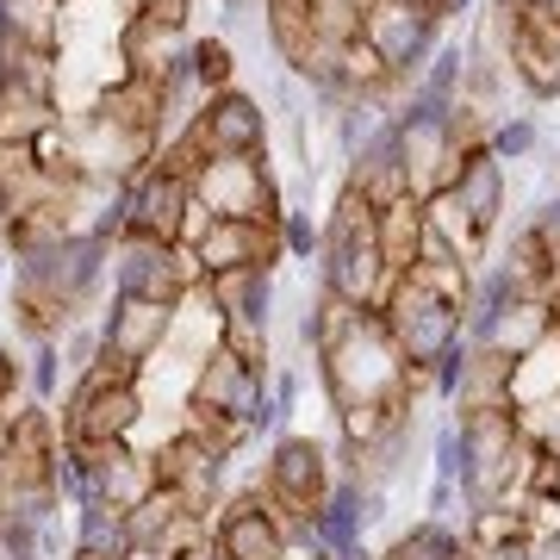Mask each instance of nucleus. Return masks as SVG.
Wrapping results in <instances>:
<instances>
[{"label": "nucleus", "instance_id": "9", "mask_svg": "<svg viewBox=\"0 0 560 560\" xmlns=\"http://www.w3.org/2000/svg\"><path fill=\"white\" fill-rule=\"evenodd\" d=\"M200 287V268H194V256L187 249H175V243H156V237H131L125 231L119 243H113V293L119 300H150V305H175Z\"/></svg>", "mask_w": 560, "mask_h": 560}, {"label": "nucleus", "instance_id": "18", "mask_svg": "<svg viewBox=\"0 0 560 560\" xmlns=\"http://www.w3.org/2000/svg\"><path fill=\"white\" fill-rule=\"evenodd\" d=\"M168 330H175V305L119 300L113 293V305H106V318H101V342H106L101 361H119L125 374H143V361L168 342Z\"/></svg>", "mask_w": 560, "mask_h": 560}, {"label": "nucleus", "instance_id": "12", "mask_svg": "<svg viewBox=\"0 0 560 560\" xmlns=\"http://www.w3.org/2000/svg\"><path fill=\"white\" fill-rule=\"evenodd\" d=\"M194 200H200V212L212 206V219H268V224L287 219L280 187L268 175V156L261 162H200L194 168Z\"/></svg>", "mask_w": 560, "mask_h": 560}, {"label": "nucleus", "instance_id": "3", "mask_svg": "<svg viewBox=\"0 0 560 560\" xmlns=\"http://www.w3.org/2000/svg\"><path fill=\"white\" fill-rule=\"evenodd\" d=\"M324 287L318 293H330L337 305H381L386 293V256H381V206L361 194L355 180L337 194V206H330V219H324Z\"/></svg>", "mask_w": 560, "mask_h": 560}, {"label": "nucleus", "instance_id": "24", "mask_svg": "<svg viewBox=\"0 0 560 560\" xmlns=\"http://www.w3.org/2000/svg\"><path fill=\"white\" fill-rule=\"evenodd\" d=\"M69 555L75 560H131V529H125L119 504H81Z\"/></svg>", "mask_w": 560, "mask_h": 560}, {"label": "nucleus", "instance_id": "40", "mask_svg": "<svg viewBox=\"0 0 560 560\" xmlns=\"http://www.w3.org/2000/svg\"><path fill=\"white\" fill-rule=\"evenodd\" d=\"M517 13H536V20H560V0H517Z\"/></svg>", "mask_w": 560, "mask_h": 560}, {"label": "nucleus", "instance_id": "6", "mask_svg": "<svg viewBox=\"0 0 560 560\" xmlns=\"http://www.w3.org/2000/svg\"><path fill=\"white\" fill-rule=\"evenodd\" d=\"M399 125V150H405V180H411V194L430 200L436 187H448L455 175V156H460V106H436L411 94L405 113H393Z\"/></svg>", "mask_w": 560, "mask_h": 560}, {"label": "nucleus", "instance_id": "36", "mask_svg": "<svg viewBox=\"0 0 560 560\" xmlns=\"http://www.w3.org/2000/svg\"><path fill=\"white\" fill-rule=\"evenodd\" d=\"M13 393H20V361L0 349V418H13Z\"/></svg>", "mask_w": 560, "mask_h": 560}, {"label": "nucleus", "instance_id": "44", "mask_svg": "<svg viewBox=\"0 0 560 560\" xmlns=\"http://www.w3.org/2000/svg\"><path fill=\"white\" fill-rule=\"evenodd\" d=\"M131 560H162V555H131Z\"/></svg>", "mask_w": 560, "mask_h": 560}, {"label": "nucleus", "instance_id": "39", "mask_svg": "<svg viewBox=\"0 0 560 560\" xmlns=\"http://www.w3.org/2000/svg\"><path fill=\"white\" fill-rule=\"evenodd\" d=\"M455 492H460V486H448V480H436V486H430V517H448V504H455Z\"/></svg>", "mask_w": 560, "mask_h": 560}, {"label": "nucleus", "instance_id": "19", "mask_svg": "<svg viewBox=\"0 0 560 560\" xmlns=\"http://www.w3.org/2000/svg\"><path fill=\"white\" fill-rule=\"evenodd\" d=\"M448 194L460 200V212L474 219L480 237H492L504 219V162L492 156V143L486 138H467L455 156V175H448Z\"/></svg>", "mask_w": 560, "mask_h": 560}, {"label": "nucleus", "instance_id": "10", "mask_svg": "<svg viewBox=\"0 0 560 560\" xmlns=\"http://www.w3.org/2000/svg\"><path fill=\"white\" fill-rule=\"evenodd\" d=\"M460 442H467V480H460V492L474 504H492L499 492H511V467L529 460L517 411H460Z\"/></svg>", "mask_w": 560, "mask_h": 560}, {"label": "nucleus", "instance_id": "17", "mask_svg": "<svg viewBox=\"0 0 560 560\" xmlns=\"http://www.w3.org/2000/svg\"><path fill=\"white\" fill-rule=\"evenodd\" d=\"M187 256H194L200 280L206 275H231V268H275L280 224H268V219H212V212H206L200 237L187 243Z\"/></svg>", "mask_w": 560, "mask_h": 560}, {"label": "nucleus", "instance_id": "7", "mask_svg": "<svg viewBox=\"0 0 560 560\" xmlns=\"http://www.w3.org/2000/svg\"><path fill=\"white\" fill-rule=\"evenodd\" d=\"M131 194V237H156V243H194L200 237V200H194V175L175 168V162H150L143 175L125 180Z\"/></svg>", "mask_w": 560, "mask_h": 560}, {"label": "nucleus", "instance_id": "22", "mask_svg": "<svg viewBox=\"0 0 560 560\" xmlns=\"http://www.w3.org/2000/svg\"><path fill=\"white\" fill-rule=\"evenodd\" d=\"M268 38H275L280 62H287L293 75H305V69L324 57V32H318L312 0H268Z\"/></svg>", "mask_w": 560, "mask_h": 560}, {"label": "nucleus", "instance_id": "5", "mask_svg": "<svg viewBox=\"0 0 560 560\" xmlns=\"http://www.w3.org/2000/svg\"><path fill=\"white\" fill-rule=\"evenodd\" d=\"M355 38L374 50V62H381L393 81H411V75H423L430 57L442 50V20L430 7H418V0H368Z\"/></svg>", "mask_w": 560, "mask_h": 560}, {"label": "nucleus", "instance_id": "28", "mask_svg": "<svg viewBox=\"0 0 560 560\" xmlns=\"http://www.w3.org/2000/svg\"><path fill=\"white\" fill-rule=\"evenodd\" d=\"M231 75H237L231 44H224V38H200V44H194V81H200V94H224Z\"/></svg>", "mask_w": 560, "mask_h": 560}, {"label": "nucleus", "instance_id": "45", "mask_svg": "<svg viewBox=\"0 0 560 560\" xmlns=\"http://www.w3.org/2000/svg\"><path fill=\"white\" fill-rule=\"evenodd\" d=\"M460 560H480V555H474V548H467V555H460Z\"/></svg>", "mask_w": 560, "mask_h": 560}, {"label": "nucleus", "instance_id": "34", "mask_svg": "<svg viewBox=\"0 0 560 560\" xmlns=\"http://www.w3.org/2000/svg\"><path fill=\"white\" fill-rule=\"evenodd\" d=\"M529 231H536L541 256L555 261V275H560V200H548V206H541L536 219H529Z\"/></svg>", "mask_w": 560, "mask_h": 560}, {"label": "nucleus", "instance_id": "43", "mask_svg": "<svg viewBox=\"0 0 560 560\" xmlns=\"http://www.w3.org/2000/svg\"><path fill=\"white\" fill-rule=\"evenodd\" d=\"M418 7H430V13H436V7H442V0H418Z\"/></svg>", "mask_w": 560, "mask_h": 560}, {"label": "nucleus", "instance_id": "15", "mask_svg": "<svg viewBox=\"0 0 560 560\" xmlns=\"http://www.w3.org/2000/svg\"><path fill=\"white\" fill-rule=\"evenodd\" d=\"M330 486H337V474H330V448L312 436H280L275 455H268V474H261V492L280 504V511H318L324 499H330Z\"/></svg>", "mask_w": 560, "mask_h": 560}, {"label": "nucleus", "instance_id": "8", "mask_svg": "<svg viewBox=\"0 0 560 560\" xmlns=\"http://www.w3.org/2000/svg\"><path fill=\"white\" fill-rule=\"evenodd\" d=\"M180 143L200 162H261L268 156V113H261V101L224 88V94H206V106L187 119Z\"/></svg>", "mask_w": 560, "mask_h": 560}, {"label": "nucleus", "instance_id": "11", "mask_svg": "<svg viewBox=\"0 0 560 560\" xmlns=\"http://www.w3.org/2000/svg\"><path fill=\"white\" fill-rule=\"evenodd\" d=\"M143 423V393L138 381H106V374H81L69 405H62V442H125Z\"/></svg>", "mask_w": 560, "mask_h": 560}, {"label": "nucleus", "instance_id": "30", "mask_svg": "<svg viewBox=\"0 0 560 560\" xmlns=\"http://www.w3.org/2000/svg\"><path fill=\"white\" fill-rule=\"evenodd\" d=\"M57 342H62V368H69L75 381L94 368V361H101V349H106V342H101V324H69Z\"/></svg>", "mask_w": 560, "mask_h": 560}, {"label": "nucleus", "instance_id": "33", "mask_svg": "<svg viewBox=\"0 0 560 560\" xmlns=\"http://www.w3.org/2000/svg\"><path fill=\"white\" fill-rule=\"evenodd\" d=\"M486 143H492V156H499V162H517V156H529V150H536V125L511 119V125H499Z\"/></svg>", "mask_w": 560, "mask_h": 560}, {"label": "nucleus", "instance_id": "46", "mask_svg": "<svg viewBox=\"0 0 560 560\" xmlns=\"http://www.w3.org/2000/svg\"><path fill=\"white\" fill-rule=\"evenodd\" d=\"M312 560H330V555H312Z\"/></svg>", "mask_w": 560, "mask_h": 560}, {"label": "nucleus", "instance_id": "13", "mask_svg": "<svg viewBox=\"0 0 560 560\" xmlns=\"http://www.w3.org/2000/svg\"><path fill=\"white\" fill-rule=\"evenodd\" d=\"M119 62H125V75L156 81L168 101H180L187 88H200V81H194V44L180 38V25L143 20V13H131V20H125V32H119Z\"/></svg>", "mask_w": 560, "mask_h": 560}, {"label": "nucleus", "instance_id": "38", "mask_svg": "<svg viewBox=\"0 0 560 560\" xmlns=\"http://www.w3.org/2000/svg\"><path fill=\"white\" fill-rule=\"evenodd\" d=\"M7 448H13V418H0V492H7V480H13V460H7Z\"/></svg>", "mask_w": 560, "mask_h": 560}, {"label": "nucleus", "instance_id": "1", "mask_svg": "<svg viewBox=\"0 0 560 560\" xmlns=\"http://www.w3.org/2000/svg\"><path fill=\"white\" fill-rule=\"evenodd\" d=\"M324 349H318V368H324V393L337 411H355V405H411V386L418 374L405 368L399 342L386 330L381 305H337L324 293Z\"/></svg>", "mask_w": 560, "mask_h": 560}, {"label": "nucleus", "instance_id": "14", "mask_svg": "<svg viewBox=\"0 0 560 560\" xmlns=\"http://www.w3.org/2000/svg\"><path fill=\"white\" fill-rule=\"evenodd\" d=\"M212 555L219 560H287L293 541H287L280 504L268 492H237L231 504H219V517H212Z\"/></svg>", "mask_w": 560, "mask_h": 560}, {"label": "nucleus", "instance_id": "42", "mask_svg": "<svg viewBox=\"0 0 560 560\" xmlns=\"http://www.w3.org/2000/svg\"><path fill=\"white\" fill-rule=\"evenodd\" d=\"M224 13H243V0H224Z\"/></svg>", "mask_w": 560, "mask_h": 560}, {"label": "nucleus", "instance_id": "23", "mask_svg": "<svg viewBox=\"0 0 560 560\" xmlns=\"http://www.w3.org/2000/svg\"><path fill=\"white\" fill-rule=\"evenodd\" d=\"M423 237H430V212H423L418 194L381 206V256H386V275H411L423 261Z\"/></svg>", "mask_w": 560, "mask_h": 560}, {"label": "nucleus", "instance_id": "20", "mask_svg": "<svg viewBox=\"0 0 560 560\" xmlns=\"http://www.w3.org/2000/svg\"><path fill=\"white\" fill-rule=\"evenodd\" d=\"M504 44H511V69L536 101L560 94V20L536 13H504Z\"/></svg>", "mask_w": 560, "mask_h": 560}, {"label": "nucleus", "instance_id": "26", "mask_svg": "<svg viewBox=\"0 0 560 560\" xmlns=\"http://www.w3.org/2000/svg\"><path fill=\"white\" fill-rule=\"evenodd\" d=\"M467 69H474V57H467V50L448 38L436 57H430V69L418 75V88H411V94H423V101H436V106H455V101H460V81H467Z\"/></svg>", "mask_w": 560, "mask_h": 560}, {"label": "nucleus", "instance_id": "29", "mask_svg": "<svg viewBox=\"0 0 560 560\" xmlns=\"http://www.w3.org/2000/svg\"><path fill=\"white\" fill-rule=\"evenodd\" d=\"M25 386H32V405H50V399H57V386H62V342H38V349H32Z\"/></svg>", "mask_w": 560, "mask_h": 560}, {"label": "nucleus", "instance_id": "35", "mask_svg": "<svg viewBox=\"0 0 560 560\" xmlns=\"http://www.w3.org/2000/svg\"><path fill=\"white\" fill-rule=\"evenodd\" d=\"M131 13L162 20V25H187V0H131Z\"/></svg>", "mask_w": 560, "mask_h": 560}, {"label": "nucleus", "instance_id": "37", "mask_svg": "<svg viewBox=\"0 0 560 560\" xmlns=\"http://www.w3.org/2000/svg\"><path fill=\"white\" fill-rule=\"evenodd\" d=\"M293 405H300V374H280V381H275V411L287 418Z\"/></svg>", "mask_w": 560, "mask_h": 560}, {"label": "nucleus", "instance_id": "21", "mask_svg": "<svg viewBox=\"0 0 560 560\" xmlns=\"http://www.w3.org/2000/svg\"><path fill=\"white\" fill-rule=\"evenodd\" d=\"M81 455H88V486H94L88 504H119V511H131L138 499L156 492L150 455H131L125 442H94V448H81Z\"/></svg>", "mask_w": 560, "mask_h": 560}, {"label": "nucleus", "instance_id": "2", "mask_svg": "<svg viewBox=\"0 0 560 560\" xmlns=\"http://www.w3.org/2000/svg\"><path fill=\"white\" fill-rule=\"evenodd\" d=\"M187 411H194L187 423H194L200 436H212L219 448H237L243 436H268L280 423L275 393H268V368H261V361H243L237 349H224L219 337H212V349L200 355V381H194Z\"/></svg>", "mask_w": 560, "mask_h": 560}, {"label": "nucleus", "instance_id": "16", "mask_svg": "<svg viewBox=\"0 0 560 560\" xmlns=\"http://www.w3.org/2000/svg\"><path fill=\"white\" fill-rule=\"evenodd\" d=\"M224 467H231V448H219L212 436H200L194 423H187L180 436H168L156 455H150V474H156V486L180 492V499L194 504V511H206V504L219 499Z\"/></svg>", "mask_w": 560, "mask_h": 560}, {"label": "nucleus", "instance_id": "31", "mask_svg": "<svg viewBox=\"0 0 560 560\" xmlns=\"http://www.w3.org/2000/svg\"><path fill=\"white\" fill-rule=\"evenodd\" d=\"M436 480H448V486L467 480V442H460V418L436 430Z\"/></svg>", "mask_w": 560, "mask_h": 560}, {"label": "nucleus", "instance_id": "4", "mask_svg": "<svg viewBox=\"0 0 560 560\" xmlns=\"http://www.w3.org/2000/svg\"><path fill=\"white\" fill-rule=\"evenodd\" d=\"M381 318H386V330H393V342H399L405 368H411L418 381H430V374H436V361L467 342V312H460L455 300H442L418 268L386 280Z\"/></svg>", "mask_w": 560, "mask_h": 560}, {"label": "nucleus", "instance_id": "32", "mask_svg": "<svg viewBox=\"0 0 560 560\" xmlns=\"http://www.w3.org/2000/svg\"><path fill=\"white\" fill-rule=\"evenodd\" d=\"M280 249H293V256H318L324 249V231L318 224H312V212H287V219H280Z\"/></svg>", "mask_w": 560, "mask_h": 560}, {"label": "nucleus", "instance_id": "41", "mask_svg": "<svg viewBox=\"0 0 560 560\" xmlns=\"http://www.w3.org/2000/svg\"><path fill=\"white\" fill-rule=\"evenodd\" d=\"M467 7H474V0H442V7H436V20L448 25V20H460V13H467Z\"/></svg>", "mask_w": 560, "mask_h": 560}, {"label": "nucleus", "instance_id": "27", "mask_svg": "<svg viewBox=\"0 0 560 560\" xmlns=\"http://www.w3.org/2000/svg\"><path fill=\"white\" fill-rule=\"evenodd\" d=\"M460 555H467V536H455L442 517H423V523L405 529L399 548H393L386 560H460Z\"/></svg>", "mask_w": 560, "mask_h": 560}, {"label": "nucleus", "instance_id": "25", "mask_svg": "<svg viewBox=\"0 0 560 560\" xmlns=\"http://www.w3.org/2000/svg\"><path fill=\"white\" fill-rule=\"evenodd\" d=\"M0 38L32 44V50H44V57H57L62 0H0Z\"/></svg>", "mask_w": 560, "mask_h": 560}]
</instances>
